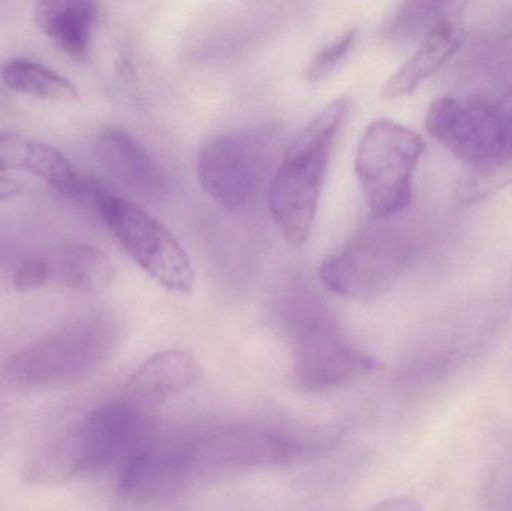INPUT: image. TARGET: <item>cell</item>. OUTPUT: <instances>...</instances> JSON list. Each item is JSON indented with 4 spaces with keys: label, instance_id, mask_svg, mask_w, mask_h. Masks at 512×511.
<instances>
[{
    "label": "cell",
    "instance_id": "obj_1",
    "mask_svg": "<svg viewBox=\"0 0 512 511\" xmlns=\"http://www.w3.org/2000/svg\"><path fill=\"white\" fill-rule=\"evenodd\" d=\"M351 113L337 98L322 108L286 147L271 180L270 212L288 245L303 246L312 233L331 156Z\"/></svg>",
    "mask_w": 512,
    "mask_h": 511
},
{
    "label": "cell",
    "instance_id": "obj_2",
    "mask_svg": "<svg viewBox=\"0 0 512 511\" xmlns=\"http://www.w3.org/2000/svg\"><path fill=\"white\" fill-rule=\"evenodd\" d=\"M280 141L276 125L249 126L216 135L198 156L204 192L227 210L252 204L264 183Z\"/></svg>",
    "mask_w": 512,
    "mask_h": 511
},
{
    "label": "cell",
    "instance_id": "obj_3",
    "mask_svg": "<svg viewBox=\"0 0 512 511\" xmlns=\"http://www.w3.org/2000/svg\"><path fill=\"white\" fill-rule=\"evenodd\" d=\"M423 153V138L400 123L379 119L367 126L358 143L355 174L373 216L390 218L409 206Z\"/></svg>",
    "mask_w": 512,
    "mask_h": 511
},
{
    "label": "cell",
    "instance_id": "obj_4",
    "mask_svg": "<svg viewBox=\"0 0 512 511\" xmlns=\"http://www.w3.org/2000/svg\"><path fill=\"white\" fill-rule=\"evenodd\" d=\"M93 201L126 254L159 285L186 294L195 284L191 257L179 240L146 210L96 183Z\"/></svg>",
    "mask_w": 512,
    "mask_h": 511
},
{
    "label": "cell",
    "instance_id": "obj_5",
    "mask_svg": "<svg viewBox=\"0 0 512 511\" xmlns=\"http://www.w3.org/2000/svg\"><path fill=\"white\" fill-rule=\"evenodd\" d=\"M436 137L477 170L512 168V87L492 104L448 102L439 114Z\"/></svg>",
    "mask_w": 512,
    "mask_h": 511
},
{
    "label": "cell",
    "instance_id": "obj_6",
    "mask_svg": "<svg viewBox=\"0 0 512 511\" xmlns=\"http://www.w3.org/2000/svg\"><path fill=\"white\" fill-rule=\"evenodd\" d=\"M402 267L396 236L382 227L367 228L319 267V278L331 293L351 302L378 299Z\"/></svg>",
    "mask_w": 512,
    "mask_h": 511
},
{
    "label": "cell",
    "instance_id": "obj_7",
    "mask_svg": "<svg viewBox=\"0 0 512 511\" xmlns=\"http://www.w3.org/2000/svg\"><path fill=\"white\" fill-rule=\"evenodd\" d=\"M110 323L96 318L69 327L12 357L9 374L20 383H59L92 368L110 347Z\"/></svg>",
    "mask_w": 512,
    "mask_h": 511
},
{
    "label": "cell",
    "instance_id": "obj_8",
    "mask_svg": "<svg viewBox=\"0 0 512 511\" xmlns=\"http://www.w3.org/2000/svg\"><path fill=\"white\" fill-rule=\"evenodd\" d=\"M372 369L375 363L343 341L330 324L316 318L301 324L294 372L298 386L333 389Z\"/></svg>",
    "mask_w": 512,
    "mask_h": 511
},
{
    "label": "cell",
    "instance_id": "obj_9",
    "mask_svg": "<svg viewBox=\"0 0 512 511\" xmlns=\"http://www.w3.org/2000/svg\"><path fill=\"white\" fill-rule=\"evenodd\" d=\"M138 419L128 405L110 404L93 411L74 431L83 474L96 473L135 450Z\"/></svg>",
    "mask_w": 512,
    "mask_h": 511
},
{
    "label": "cell",
    "instance_id": "obj_10",
    "mask_svg": "<svg viewBox=\"0 0 512 511\" xmlns=\"http://www.w3.org/2000/svg\"><path fill=\"white\" fill-rule=\"evenodd\" d=\"M96 156L108 176L146 197L168 191V176L149 150L125 129L110 128L96 141Z\"/></svg>",
    "mask_w": 512,
    "mask_h": 511
},
{
    "label": "cell",
    "instance_id": "obj_11",
    "mask_svg": "<svg viewBox=\"0 0 512 511\" xmlns=\"http://www.w3.org/2000/svg\"><path fill=\"white\" fill-rule=\"evenodd\" d=\"M463 9L442 20L421 39L420 47L385 83L382 96L402 98L414 92L430 75L435 74L460 44V18Z\"/></svg>",
    "mask_w": 512,
    "mask_h": 511
},
{
    "label": "cell",
    "instance_id": "obj_12",
    "mask_svg": "<svg viewBox=\"0 0 512 511\" xmlns=\"http://www.w3.org/2000/svg\"><path fill=\"white\" fill-rule=\"evenodd\" d=\"M98 5L84 0H42L35 6V23L69 56H86L98 21Z\"/></svg>",
    "mask_w": 512,
    "mask_h": 511
},
{
    "label": "cell",
    "instance_id": "obj_13",
    "mask_svg": "<svg viewBox=\"0 0 512 511\" xmlns=\"http://www.w3.org/2000/svg\"><path fill=\"white\" fill-rule=\"evenodd\" d=\"M200 363L188 351L167 350L155 354L129 377L126 389L134 398L161 401L197 383Z\"/></svg>",
    "mask_w": 512,
    "mask_h": 511
},
{
    "label": "cell",
    "instance_id": "obj_14",
    "mask_svg": "<svg viewBox=\"0 0 512 511\" xmlns=\"http://www.w3.org/2000/svg\"><path fill=\"white\" fill-rule=\"evenodd\" d=\"M110 258L90 245H68L57 263V279L63 287L81 293H102L114 279Z\"/></svg>",
    "mask_w": 512,
    "mask_h": 511
},
{
    "label": "cell",
    "instance_id": "obj_15",
    "mask_svg": "<svg viewBox=\"0 0 512 511\" xmlns=\"http://www.w3.org/2000/svg\"><path fill=\"white\" fill-rule=\"evenodd\" d=\"M0 78L12 92L48 101H71L78 90L68 78L38 62L12 59L3 63Z\"/></svg>",
    "mask_w": 512,
    "mask_h": 511
},
{
    "label": "cell",
    "instance_id": "obj_16",
    "mask_svg": "<svg viewBox=\"0 0 512 511\" xmlns=\"http://www.w3.org/2000/svg\"><path fill=\"white\" fill-rule=\"evenodd\" d=\"M21 170L29 171L33 176L39 177L68 197H90L93 200L96 183L87 182L59 150L48 144L30 141Z\"/></svg>",
    "mask_w": 512,
    "mask_h": 511
},
{
    "label": "cell",
    "instance_id": "obj_17",
    "mask_svg": "<svg viewBox=\"0 0 512 511\" xmlns=\"http://www.w3.org/2000/svg\"><path fill=\"white\" fill-rule=\"evenodd\" d=\"M463 8H465V3H402L396 12L388 18L384 27V36L391 44H411L417 39H423L442 20Z\"/></svg>",
    "mask_w": 512,
    "mask_h": 511
},
{
    "label": "cell",
    "instance_id": "obj_18",
    "mask_svg": "<svg viewBox=\"0 0 512 511\" xmlns=\"http://www.w3.org/2000/svg\"><path fill=\"white\" fill-rule=\"evenodd\" d=\"M357 39V29H349L348 32L321 48L304 71L306 80L310 83H319V81L325 80L354 50Z\"/></svg>",
    "mask_w": 512,
    "mask_h": 511
},
{
    "label": "cell",
    "instance_id": "obj_19",
    "mask_svg": "<svg viewBox=\"0 0 512 511\" xmlns=\"http://www.w3.org/2000/svg\"><path fill=\"white\" fill-rule=\"evenodd\" d=\"M48 278H50L48 264L38 258H30L18 264L17 269L12 273V285L15 290L26 293V291L44 287Z\"/></svg>",
    "mask_w": 512,
    "mask_h": 511
},
{
    "label": "cell",
    "instance_id": "obj_20",
    "mask_svg": "<svg viewBox=\"0 0 512 511\" xmlns=\"http://www.w3.org/2000/svg\"><path fill=\"white\" fill-rule=\"evenodd\" d=\"M30 141L14 132H0V171L21 170Z\"/></svg>",
    "mask_w": 512,
    "mask_h": 511
},
{
    "label": "cell",
    "instance_id": "obj_21",
    "mask_svg": "<svg viewBox=\"0 0 512 511\" xmlns=\"http://www.w3.org/2000/svg\"><path fill=\"white\" fill-rule=\"evenodd\" d=\"M372 511H424L420 504L409 498H394V500L384 501Z\"/></svg>",
    "mask_w": 512,
    "mask_h": 511
},
{
    "label": "cell",
    "instance_id": "obj_22",
    "mask_svg": "<svg viewBox=\"0 0 512 511\" xmlns=\"http://www.w3.org/2000/svg\"><path fill=\"white\" fill-rule=\"evenodd\" d=\"M21 194V188L18 183L0 177V201L9 200V198L18 197Z\"/></svg>",
    "mask_w": 512,
    "mask_h": 511
}]
</instances>
